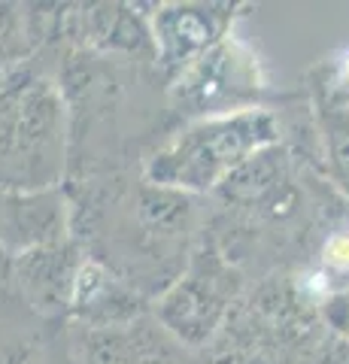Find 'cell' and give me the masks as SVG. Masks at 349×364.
Masks as SVG:
<instances>
[{"label": "cell", "mask_w": 349, "mask_h": 364, "mask_svg": "<svg viewBox=\"0 0 349 364\" xmlns=\"http://www.w3.org/2000/svg\"><path fill=\"white\" fill-rule=\"evenodd\" d=\"M279 119L264 107L188 122L149 161L146 182L179 195L219 191L234 173L279 143Z\"/></svg>", "instance_id": "1"}, {"label": "cell", "mask_w": 349, "mask_h": 364, "mask_svg": "<svg viewBox=\"0 0 349 364\" xmlns=\"http://www.w3.org/2000/svg\"><path fill=\"white\" fill-rule=\"evenodd\" d=\"M67 164V104L46 76L13 73L0 82V195H46Z\"/></svg>", "instance_id": "2"}, {"label": "cell", "mask_w": 349, "mask_h": 364, "mask_svg": "<svg viewBox=\"0 0 349 364\" xmlns=\"http://www.w3.org/2000/svg\"><path fill=\"white\" fill-rule=\"evenodd\" d=\"M240 286V270L225 258L216 243L207 240L200 243L198 252L188 255V264L173 286L159 294L152 316L183 346L204 352L219 334L225 318H231Z\"/></svg>", "instance_id": "3"}, {"label": "cell", "mask_w": 349, "mask_h": 364, "mask_svg": "<svg viewBox=\"0 0 349 364\" xmlns=\"http://www.w3.org/2000/svg\"><path fill=\"white\" fill-rule=\"evenodd\" d=\"M67 349L73 364H207L200 352L183 346L155 316L122 328L73 325Z\"/></svg>", "instance_id": "4"}, {"label": "cell", "mask_w": 349, "mask_h": 364, "mask_svg": "<svg viewBox=\"0 0 349 364\" xmlns=\"http://www.w3.org/2000/svg\"><path fill=\"white\" fill-rule=\"evenodd\" d=\"M234 9L225 4H167L152 16L155 64L167 79H183L207 52L228 37Z\"/></svg>", "instance_id": "5"}, {"label": "cell", "mask_w": 349, "mask_h": 364, "mask_svg": "<svg viewBox=\"0 0 349 364\" xmlns=\"http://www.w3.org/2000/svg\"><path fill=\"white\" fill-rule=\"evenodd\" d=\"M173 85H176L179 100H186L191 112H200L198 119L252 109L249 97L258 95L255 70L249 58L240 55V49H234L228 40H222L216 49L207 52Z\"/></svg>", "instance_id": "6"}, {"label": "cell", "mask_w": 349, "mask_h": 364, "mask_svg": "<svg viewBox=\"0 0 349 364\" xmlns=\"http://www.w3.org/2000/svg\"><path fill=\"white\" fill-rule=\"evenodd\" d=\"M85 258L64 240L31 246L25 252L13 255L9 264V282L16 298L40 316H55L70 306L73 279Z\"/></svg>", "instance_id": "7"}, {"label": "cell", "mask_w": 349, "mask_h": 364, "mask_svg": "<svg viewBox=\"0 0 349 364\" xmlns=\"http://www.w3.org/2000/svg\"><path fill=\"white\" fill-rule=\"evenodd\" d=\"M67 313L82 328H122L149 316V304L146 294L122 279L112 267L100 264L97 258H85L73 279Z\"/></svg>", "instance_id": "8"}, {"label": "cell", "mask_w": 349, "mask_h": 364, "mask_svg": "<svg viewBox=\"0 0 349 364\" xmlns=\"http://www.w3.org/2000/svg\"><path fill=\"white\" fill-rule=\"evenodd\" d=\"M316 134L325 161V176L349 203V104L322 97L316 100Z\"/></svg>", "instance_id": "9"}, {"label": "cell", "mask_w": 349, "mask_h": 364, "mask_svg": "<svg viewBox=\"0 0 349 364\" xmlns=\"http://www.w3.org/2000/svg\"><path fill=\"white\" fill-rule=\"evenodd\" d=\"M319 277L334 289V282L349 279V225L331 228L319 246Z\"/></svg>", "instance_id": "10"}, {"label": "cell", "mask_w": 349, "mask_h": 364, "mask_svg": "<svg viewBox=\"0 0 349 364\" xmlns=\"http://www.w3.org/2000/svg\"><path fill=\"white\" fill-rule=\"evenodd\" d=\"M18 37H25V31L18 28L16 9L0 6V73H9V64H16V58H18V49H16Z\"/></svg>", "instance_id": "11"}, {"label": "cell", "mask_w": 349, "mask_h": 364, "mask_svg": "<svg viewBox=\"0 0 349 364\" xmlns=\"http://www.w3.org/2000/svg\"><path fill=\"white\" fill-rule=\"evenodd\" d=\"M319 95L328 97V100H340V104H349V49L334 58L331 70H328V82L322 85Z\"/></svg>", "instance_id": "12"}, {"label": "cell", "mask_w": 349, "mask_h": 364, "mask_svg": "<svg viewBox=\"0 0 349 364\" xmlns=\"http://www.w3.org/2000/svg\"><path fill=\"white\" fill-rule=\"evenodd\" d=\"M9 264H13V255H6V243L0 240V282L9 279Z\"/></svg>", "instance_id": "13"}]
</instances>
